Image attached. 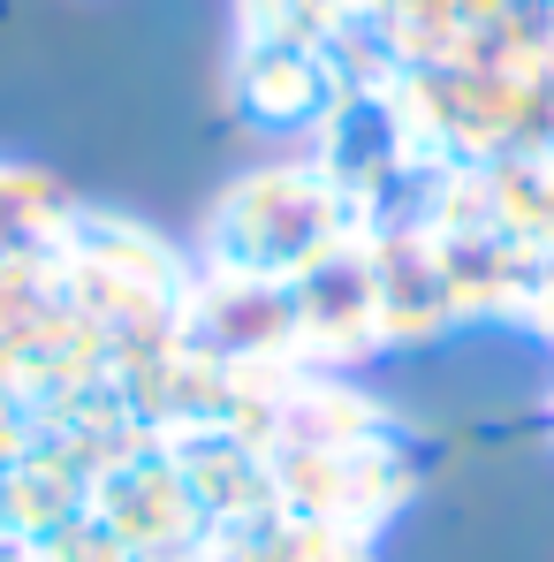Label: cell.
<instances>
[{
	"label": "cell",
	"mask_w": 554,
	"mask_h": 562,
	"mask_svg": "<svg viewBox=\"0 0 554 562\" xmlns=\"http://www.w3.org/2000/svg\"><path fill=\"white\" fill-rule=\"evenodd\" d=\"M350 205L342 190L327 183L319 168H267L251 183L228 190L221 221H213V251H221V274H244V281H289L312 274L327 251H342Z\"/></svg>",
	"instance_id": "6da1fadb"
}]
</instances>
